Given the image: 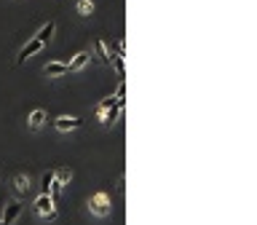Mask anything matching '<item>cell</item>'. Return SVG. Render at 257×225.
Returning <instances> with one entry per match:
<instances>
[{
    "label": "cell",
    "mask_w": 257,
    "mask_h": 225,
    "mask_svg": "<svg viewBox=\"0 0 257 225\" xmlns=\"http://www.w3.org/2000/svg\"><path fill=\"white\" fill-rule=\"evenodd\" d=\"M89 209H91V215H97V217H107L110 212H113V196H110L107 190L94 193L89 198Z\"/></svg>",
    "instance_id": "1"
},
{
    "label": "cell",
    "mask_w": 257,
    "mask_h": 225,
    "mask_svg": "<svg viewBox=\"0 0 257 225\" xmlns=\"http://www.w3.org/2000/svg\"><path fill=\"white\" fill-rule=\"evenodd\" d=\"M35 215L46 217V220H54L56 217V204H54V198H51L49 193H41L35 198Z\"/></svg>",
    "instance_id": "2"
},
{
    "label": "cell",
    "mask_w": 257,
    "mask_h": 225,
    "mask_svg": "<svg viewBox=\"0 0 257 225\" xmlns=\"http://www.w3.org/2000/svg\"><path fill=\"white\" fill-rule=\"evenodd\" d=\"M121 110H123V99H118L115 105H110L107 110H102L100 115H102V123H104V126H115L118 118H121Z\"/></svg>",
    "instance_id": "3"
},
{
    "label": "cell",
    "mask_w": 257,
    "mask_h": 225,
    "mask_svg": "<svg viewBox=\"0 0 257 225\" xmlns=\"http://www.w3.org/2000/svg\"><path fill=\"white\" fill-rule=\"evenodd\" d=\"M43 46H46V43H41V41H38V38H32V41H27V43H24V49L19 51V56H16V64H24V62H27V59H30L32 54H38V51H41Z\"/></svg>",
    "instance_id": "4"
},
{
    "label": "cell",
    "mask_w": 257,
    "mask_h": 225,
    "mask_svg": "<svg viewBox=\"0 0 257 225\" xmlns=\"http://www.w3.org/2000/svg\"><path fill=\"white\" fill-rule=\"evenodd\" d=\"M19 215H22V201H11L8 207H5V212H3V220H0V225H14L16 220H19Z\"/></svg>",
    "instance_id": "5"
},
{
    "label": "cell",
    "mask_w": 257,
    "mask_h": 225,
    "mask_svg": "<svg viewBox=\"0 0 257 225\" xmlns=\"http://www.w3.org/2000/svg\"><path fill=\"white\" fill-rule=\"evenodd\" d=\"M89 62H91V54H89V51H78V54L70 59V64H67V72H81V70H83V67H86V64H89Z\"/></svg>",
    "instance_id": "6"
},
{
    "label": "cell",
    "mask_w": 257,
    "mask_h": 225,
    "mask_svg": "<svg viewBox=\"0 0 257 225\" xmlns=\"http://www.w3.org/2000/svg\"><path fill=\"white\" fill-rule=\"evenodd\" d=\"M54 126H56L59 131H75V129H81V118L62 115V118H56V121H54Z\"/></svg>",
    "instance_id": "7"
},
{
    "label": "cell",
    "mask_w": 257,
    "mask_h": 225,
    "mask_svg": "<svg viewBox=\"0 0 257 225\" xmlns=\"http://www.w3.org/2000/svg\"><path fill=\"white\" fill-rule=\"evenodd\" d=\"M110 64L115 67V72H118V78H126V62H123V43L118 46V54L110 59Z\"/></svg>",
    "instance_id": "8"
},
{
    "label": "cell",
    "mask_w": 257,
    "mask_h": 225,
    "mask_svg": "<svg viewBox=\"0 0 257 225\" xmlns=\"http://www.w3.org/2000/svg\"><path fill=\"white\" fill-rule=\"evenodd\" d=\"M14 193H16V198H22V196L30 193V177L27 174H19L14 180Z\"/></svg>",
    "instance_id": "9"
},
{
    "label": "cell",
    "mask_w": 257,
    "mask_h": 225,
    "mask_svg": "<svg viewBox=\"0 0 257 225\" xmlns=\"http://www.w3.org/2000/svg\"><path fill=\"white\" fill-rule=\"evenodd\" d=\"M67 72V64L64 62H49L43 67V75H49V78H56V75H64Z\"/></svg>",
    "instance_id": "10"
},
{
    "label": "cell",
    "mask_w": 257,
    "mask_h": 225,
    "mask_svg": "<svg viewBox=\"0 0 257 225\" xmlns=\"http://www.w3.org/2000/svg\"><path fill=\"white\" fill-rule=\"evenodd\" d=\"M54 32H56V24H54V22H49V24H43V27L38 30V35H35V38H38V41H41V43H49Z\"/></svg>",
    "instance_id": "11"
},
{
    "label": "cell",
    "mask_w": 257,
    "mask_h": 225,
    "mask_svg": "<svg viewBox=\"0 0 257 225\" xmlns=\"http://www.w3.org/2000/svg\"><path fill=\"white\" fill-rule=\"evenodd\" d=\"M94 49H97V56H100L104 64H110V59H113V54H110V51H107V43H104L102 38H100V41L94 43Z\"/></svg>",
    "instance_id": "12"
},
{
    "label": "cell",
    "mask_w": 257,
    "mask_h": 225,
    "mask_svg": "<svg viewBox=\"0 0 257 225\" xmlns=\"http://www.w3.org/2000/svg\"><path fill=\"white\" fill-rule=\"evenodd\" d=\"M43 123H46V112H43V110H32V112H30V129L38 131Z\"/></svg>",
    "instance_id": "13"
},
{
    "label": "cell",
    "mask_w": 257,
    "mask_h": 225,
    "mask_svg": "<svg viewBox=\"0 0 257 225\" xmlns=\"http://www.w3.org/2000/svg\"><path fill=\"white\" fill-rule=\"evenodd\" d=\"M70 177H72V174H70V169H59L56 174H54V182H56V185H62V188H64V185L70 182Z\"/></svg>",
    "instance_id": "14"
},
{
    "label": "cell",
    "mask_w": 257,
    "mask_h": 225,
    "mask_svg": "<svg viewBox=\"0 0 257 225\" xmlns=\"http://www.w3.org/2000/svg\"><path fill=\"white\" fill-rule=\"evenodd\" d=\"M51 182H54V171H46V174H43V180H41V185H43V193H49V190H51Z\"/></svg>",
    "instance_id": "15"
},
{
    "label": "cell",
    "mask_w": 257,
    "mask_h": 225,
    "mask_svg": "<svg viewBox=\"0 0 257 225\" xmlns=\"http://www.w3.org/2000/svg\"><path fill=\"white\" fill-rule=\"evenodd\" d=\"M115 102H118V97H104V99H102V102H100V105H97V112H102V110H107V108H110V105H115Z\"/></svg>",
    "instance_id": "16"
},
{
    "label": "cell",
    "mask_w": 257,
    "mask_h": 225,
    "mask_svg": "<svg viewBox=\"0 0 257 225\" xmlns=\"http://www.w3.org/2000/svg\"><path fill=\"white\" fill-rule=\"evenodd\" d=\"M78 11H81L83 16H89L91 11H94V5H91V0H81V3H78Z\"/></svg>",
    "instance_id": "17"
},
{
    "label": "cell",
    "mask_w": 257,
    "mask_h": 225,
    "mask_svg": "<svg viewBox=\"0 0 257 225\" xmlns=\"http://www.w3.org/2000/svg\"><path fill=\"white\" fill-rule=\"evenodd\" d=\"M115 97H118V99H123V97H126V81H123V78H121V86H118Z\"/></svg>",
    "instance_id": "18"
}]
</instances>
